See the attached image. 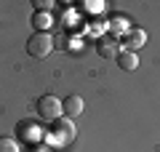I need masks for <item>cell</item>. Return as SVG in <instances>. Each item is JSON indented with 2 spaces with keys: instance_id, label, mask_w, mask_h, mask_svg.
<instances>
[{
  "instance_id": "6da1fadb",
  "label": "cell",
  "mask_w": 160,
  "mask_h": 152,
  "mask_svg": "<svg viewBox=\"0 0 160 152\" xmlns=\"http://www.w3.org/2000/svg\"><path fill=\"white\" fill-rule=\"evenodd\" d=\"M51 51H53V38L48 32H35L27 40V53L32 59H46Z\"/></svg>"
},
{
  "instance_id": "7a4b0ae2",
  "label": "cell",
  "mask_w": 160,
  "mask_h": 152,
  "mask_svg": "<svg viewBox=\"0 0 160 152\" xmlns=\"http://www.w3.org/2000/svg\"><path fill=\"white\" fill-rule=\"evenodd\" d=\"M64 112V107H62V99L59 96H40L38 99V115L43 120H59V115Z\"/></svg>"
},
{
  "instance_id": "3957f363",
  "label": "cell",
  "mask_w": 160,
  "mask_h": 152,
  "mask_svg": "<svg viewBox=\"0 0 160 152\" xmlns=\"http://www.w3.org/2000/svg\"><path fill=\"white\" fill-rule=\"evenodd\" d=\"M56 136H59V144H69V141L75 139V123H72L69 118L59 120V125H56Z\"/></svg>"
},
{
  "instance_id": "277c9868",
  "label": "cell",
  "mask_w": 160,
  "mask_h": 152,
  "mask_svg": "<svg viewBox=\"0 0 160 152\" xmlns=\"http://www.w3.org/2000/svg\"><path fill=\"white\" fill-rule=\"evenodd\" d=\"M62 107H64V115L72 120V118H78V115L83 112V107H86V104H83V99H80V96H67V99H62Z\"/></svg>"
},
{
  "instance_id": "5b68a950",
  "label": "cell",
  "mask_w": 160,
  "mask_h": 152,
  "mask_svg": "<svg viewBox=\"0 0 160 152\" xmlns=\"http://www.w3.org/2000/svg\"><path fill=\"white\" fill-rule=\"evenodd\" d=\"M144 43H147V32L144 29H131L126 35V40H123V51H133V48H139Z\"/></svg>"
},
{
  "instance_id": "8992f818",
  "label": "cell",
  "mask_w": 160,
  "mask_h": 152,
  "mask_svg": "<svg viewBox=\"0 0 160 152\" xmlns=\"http://www.w3.org/2000/svg\"><path fill=\"white\" fill-rule=\"evenodd\" d=\"M118 67L126 69V72H133V69L139 67L136 53H133V51H120V53H118Z\"/></svg>"
},
{
  "instance_id": "52a82bcc",
  "label": "cell",
  "mask_w": 160,
  "mask_h": 152,
  "mask_svg": "<svg viewBox=\"0 0 160 152\" xmlns=\"http://www.w3.org/2000/svg\"><path fill=\"white\" fill-rule=\"evenodd\" d=\"M99 53H102V56H107V59H118L120 48H118V43H115V40H99Z\"/></svg>"
},
{
  "instance_id": "ba28073f",
  "label": "cell",
  "mask_w": 160,
  "mask_h": 152,
  "mask_svg": "<svg viewBox=\"0 0 160 152\" xmlns=\"http://www.w3.org/2000/svg\"><path fill=\"white\" fill-rule=\"evenodd\" d=\"M0 152H19L16 139H11V136H0Z\"/></svg>"
},
{
  "instance_id": "9c48e42d",
  "label": "cell",
  "mask_w": 160,
  "mask_h": 152,
  "mask_svg": "<svg viewBox=\"0 0 160 152\" xmlns=\"http://www.w3.org/2000/svg\"><path fill=\"white\" fill-rule=\"evenodd\" d=\"M109 29H112V32H126V29H128L126 16H115V19H109Z\"/></svg>"
},
{
  "instance_id": "30bf717a",
  "label": "cell",
  "mask_w": 160,
  "mask_h": 152,
  "mask_svg": "<svg viewBox=\"0 0 160 152\" xmlns=\"http://www.w3.org/2000/svg\"><path fill=\"white\" fill-rule=\"evenodd\" d=\"M32 22H35V29L40 27V32H46L43 27H48V24H51V16H48V13H35V19H32Z\"/></svg>"
},
{
  "instance_id": "8fae6325",
  "label": "cell",
  "mask_w": 160,
  "mask_h": 152,
  "mask_svg": "<svg viewBox=\"0 0 160 152\" xmlns=\"http://www.w3.org/2000/svg\"><path fill=\"white\" fill-rule=\"evenodd\" d=\"M51 6H53L51 0H35V8H40V11H48Z\"/></svg>"
}]
</instances>
